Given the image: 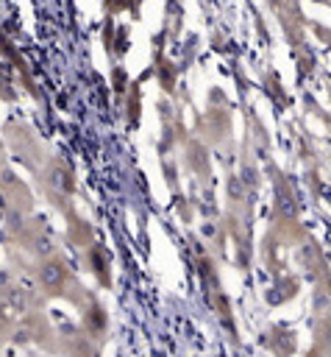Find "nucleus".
<instances>
[{"label":"nucleus","mask_w":331,"mask_h":357,"mask_svg":"<svg viewBox=\"0 0 331 357\" xmlns=\"http://www.w3.org/2000/svg\"><path fill=\"white\" fill-rule=\"evenodd\" d=\"M67 220V243L72 245V248H78L81 254H86L92 245H95V234H92V226H89V220L86 218H81L78 215V209L72 212V215H67L64 218Z\"/></svg>","instance_id":"obj_10"},{"label":"nucleus","mask_w":331,"mask_h":357,"mask_svg":"<svg viewBox=\"0 0 331 357\" xmlns=\"http://www.w3.org/2000/svg\"><path fill=\"white\" fill-rule=\"evenodd\" d=\"M0 198H3V206H14V209H22L28 215H36L33 212V192L8 165L0 170Z\"/></svg>","instance_id":"obj_7"},{"label":"nucleus","mask_w":331,"mask_h":357,"mask_svg":"<svg viewBox=\"0 0 331 357\" xmlns=\"http://www.w3.org/2000/svg\"><path fill=\"white\" fill-rule=\"evenodd\" d=\"M100 343L83 332L81 324L58 326V354L61 357H100Z\"/></svg>","instance_id":"obj_6"},{"label":"nucleus","mask_w":331,"mask_h":357,"mask_svg":"<svg viewBox=\"0 0 331 357\" xmlns=\"http://www.w3.org/2000/svg\"><path fill=\"white\" fill-rule=\"evenodd\" d=\"M248 190V195H256L259 192V181H261V173H259V165L250 159V156H242L239 159V173H236Z\"/></svg>","instance_id":"obj_12"},{"label":"nucleus","mask_w":331,"mask_h":357,"mask_svg":"<svg viewBox=\"0 0 331 357\" xmlns=\"http://www.w3.org/2000/svg\"><path fill=\"white\" fill-rule=\"evenodd\" d=\"M6 142H3V137H0V167H6Z\"/></svg>","instance_id":"obj_17"},{"label":"nucleus","mask_w":331,"mask_h":357,"mask_svg":"<svg viewBox=\"0 0 331 357\" xmlns=\"http://www.w3.org/2000/svg\"><path fill=\"white\" fill-rule=\"evenodd\" d=\"M81 326L89 337H95L100 346L108 340V332H111V321H108V312L103 307V301L95 296L83 310H81Z\"/></svg>","instance_id":"obj_8"},{"label":"nucleus","mask_w":331,"mask_h":357,"mask_svg":"<svg viewBox=\"0 0 331 357\" xmlns=\"http://www.w3.org/2000/svg\"><path fill=\"white\" fill-rule=\"evenodd\" d=\"M31 357H50V354H42V351H31Z\"/></svg>","instance_id":"obj_18"},{"label":"nucleus","mask_w":331,"mask_h":357,"mask_svg":"<svg viewBox=\"0 0 331 357\" xmlns=\"http://www.w3.org/2000/svg\"><path fill=\"white\" fill-rule=\"evenodd\" d=\"M225 201L231 206H239V204L250 206L248 204V190H245V184H242V178L236 173H228V178H225Z\"/></svg>","instance_id":"obj_13"},{"label":"nucleus","mask_w":331,"mask_h":357,"mask_svg":"<svg viewBox=\"0 0 331 357\" xmlns=\"http://www.w3.org/2000/svg\"><path fill=\"white\" fill-rule=\"evenodd\" d=\"M36 178V187L42 190V195L67 218L75 212V190H78V181H75V173L70 167V162L58 153H50L47 162L39 167V173L33 176Z\"/></svg>","instance_id":"obj_2"},{"label":"nucleus","mask_w":331,"mask_h":357,"mask_svg":"<svg viewBox=\"0 0 331 357\" xmlns=\"http://www.w3.org/2000/svg\"><path fill=\"white\" fill-rule=\"evenodd\" d=\"M83 259H86V265H89V271L97 276V282L103 284V287H111V273H108V254L95 243L86 254H83Z\"/></svg>","instance_id":"obj_11"},{"label":"nucleus","mask_w":331,"mask_h":357,"mask_svg":"<svg viewBox=\"0 0 331 357\" xmlns=\"http://www.w3.org/2000/svg\"><path fill=\"white\" fill-rule=\"evenodd\" d=\"M275 198H278V201H275V206H278V212H281L284 218H295V212H298V206H295V198H292V192H289V190L284 192V187L278 184V187H275Z\"/></svg>","instance_id":"obj_15"},{"label":"nucleus","mask_w":331,"mask_h":357,"mask_svg":"<svg viewBox=\"0 0 331 357\" xmlns=\"http://www.w3.org/2000/svg\"><path fill=\"white\" fill-rule=\"evenodd\" d=\"M0 170H3V167H0Z\"/></svg>","instance_id":"obj_19"},{"label":"nucleus","mask_w":331,"mask_h":357,"mask_svg":"<svg viewBox=\"0 0 331 357\" xmlns=\"http://www.w3.org/2000/svg\"><path fill=\"white\" fill-rule=\"evenodd\" d=\"M11 343H17V346H33L42 354L58 357V326L50 321V315L45 310L31 312V315H22V318H17Z\"/></svg>","instance_id":"obj_4"},{"label":"nucleus","mask_w":331,"mask_h":357,"mask_svg":"<svg viewBox=\"0 0 331 357\" xmlns=\"http://www.w3.org/2000/svg\"><path fill=\"white\" fill-rule=\"evenodd\" d=\"M3 142H6V151L14 162H19L28 173H39V167L47 162L50 151L45 145V139L22 120H6L3 123Z\"/></svg>","instance_id":"obj_3"},{"label":"nucleus","mask_w":331,"mask_h":357,"mask_svg":"<svg viewBox=\"0 0 331 357\" xmlns=\"http://www.w3.org/2000/svg\"><path fill=\"white\" fill-rule=\"evenodd\" d=\"M14 326H17V318L0 310V349H3L6 343H11V337H14Z\"/></svg>","instance_id":"obj_16"},{"label":"nucleus","mask_w":331,"mask_h":357,"mask_svg":"<svg viewBox=\"0 0 331 357\" xmlns=\"http://www.w3.org/2000/svg\"><path fill=\"white\" fill-rule=\"evenodd\" d=\"M312 312H314L317 318H331V290H328V287L317 284V287L312 290Z\"/></svg>","instance_id":"obj_14"},{"label":"nucleus","mask_w":331,"mask_h":357,"mask_svg":"<svg viewBox=\"0 0 331 357\" xmlns=\"http://www.w3.org/2000/svg\"><path fill=\"white\" fill-rule=\"evenodd\" d=\"M14 248L28 259V262H42V259H50V257H58L61 254V245L56 240V234L50 231V226L45 220H39V215H33L28 220V226L22 229V234L17 237Z\"/></svg>","instance_id":"obj_5"},{"label":"nucleus","mask_w":331,"mask_h":357,"mask_svg":"<svg viewBox=\"0 0 331 357\" xmlns=\"http://www.w3.org/2000/svg\"><path fill=\"white\" fill-rule=\"evenodd\" d=\"M22 265H25V271L31 273L33 284L39 287V293H42L45 298L64 301V304H70V307L78 310V312L95 298V293L81 282V276L75 273V268L70 265V259H67L64 254L50 257V259H42V262H28V259H22Z\"/></svg>","instance_id":"obj_1"},{"label":"nucleus","mask_w":331,"mask_h":357,"mask_svg":"<svg viewBox=\"0 0 331 357\" xmlns=\"http://www.w3.org/2000/svg\"><path fill=\"white\" fill-rule=\"evenodd\" d=\"M184 165H186V170H189L192 176L209 178V173H211L209 145H206L203 139H197V137H189V139L184 142Z\"/></svg>","instance_id":"obj_9"}]
</instances>
